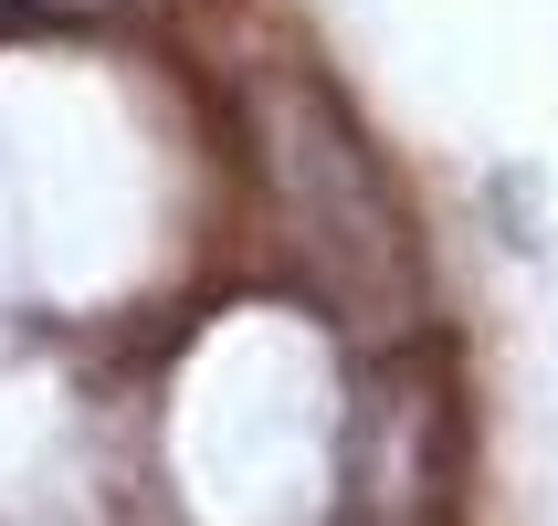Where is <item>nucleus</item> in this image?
I'll return each instance as SVG.
<instances>
[{"mask_svg": "<svg viewBox=\"0 0 558 526\" xmlns=\"http://www.w3.org/2000/svg\"><path fill=\"white\" fill-rule=\"evenodd\" d=\"M253 158H264V189H275V221L295 264L316 274V295L359 327H401L411 316V221L390 200V169L359 137L338 95L275 63L253 74Z\"/></svg>", "mask_w": 558, "mask_h": 526, "instance_id": "nucleus-1", "label": "nucleus"}]
</instances>
